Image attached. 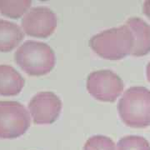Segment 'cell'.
<instances>
[{
    "label": "cell",
    "instance_id": "6da1fadb",
    "mask_svg": "<svg viewBox=\"0 0 150 150\" xmlns=\"http://www.w3.org/2000/svg\"><path fill=\"white\" fill-rule=\"evenodd\" d=\"M133 33L126 25L112 28L93 36L89 41L92 49L107 59H121L131 54L134 48Z\"/></svg>",
    "mask_w": 150,
    "mask_h": 150
},
{
    "label": "cell",
    "instance_id": "7a4b0ae2",
    "mask_svg": "<svg viewBox=\"0 0 150 150\" xmlns=\"http://www.w3.org/2000/svg\"><path fill=\"white\" fill-rule=\"evenodd\" d=\"M120 118L126 125L145 128L150 125V90L132 87L124 92L118 103Z\"/></svg>",
    "mask_w": 150,
    "mask_h": 150
},
{
    "label": "cell",
    "instance_id": "3957f363",
    "mask_svg": "<svg viewBox=\"0 0 150 150\" xmlns=\"http://www.w3.org/2000/svg\"><path fill=\"white\" fill-rule=\"evenodd\" d=\"M14 59L27 74L39 76L48 74L55 64V54L47 43L29 40L17 49Z\"/></svg>",
    "mask_w": 150,
    "mask_h": 150
},
{
    "label": "cell",
    "instance_id": "277c9868",
    "mask_svg": "<svg viewBox=\"0 0 150 150\" xmlns=\"http://www.w3.org/2000/svg\"><path fill=\"white\" fill-rule=\"evenodd\" d=\"M29 112L16 101H0V138L14 139L24 134L30 126Z\"/></svg>",
    "mask_w": 150,
    "mask_h": 150
},
{
    "label": "cell",
    "instance_id": "5b68a950",
    "mask_svg": "<svg viewBox=\"0 0 150 150\" xmlns=\"http://www.w3.org/2000/svg\"><path fill=\"white\" fill-rule=\"evenodd\" d=\"M124 84L120 77L110 70H98L88 75L87 88L95 98L113 102L123 92Z\"/></svg>",
    "mask_w": 150,
    "mask_h": 150
},
{
    "label": "cell",
    "instance_id": "8992f818",
    "mask_svg": "<svg viewBox=\"0 0 150 150\" xmlns=\"http://www.w3.org/2000/svg\"><path fill=\"white\" fill-rule=\"evenodd\" d=\"M57 17L53 11L46 7L33 8L22 19L23 31L33 37L47 38L57 27Z\"/></svg>",
    "mask_w": 150,
    "mask_h": 150
},
{
    "label": "cell",
    "instance_id": "52a82bcc",
    "mask_svg": "<svg viewBox=\"0 0 150 150\" xmlns=\"http://www.w3.org/2000/svg\"><path fill=\"white\" fill-rule=\"evenodd\" d=\"M62 102L52 92H41L33 97L28 103V110L34 123L48 124L59 118Z\"/></svg>",
    "mask_w": 150,
    "mask_h": 150
},
{
    "label": "cell",
    "instance_id": "ba28073f",
    "mask_svg": "<svg viewBox=\"0 0 150 150\" xmlns=\"http://www.w3.org/2000/svg\"><path fill=\"white\" fill-rule=\"evenodd\" d=\"M134 38L131 54L140 57L150 52V26L140 18H131L126 23Z\"/></svg>",
    "mask_w": 150,
    "mask_h": 150
},
{
    "label": "cell",
    "instance_id": "9c48e42d",
    "mask_svg": "<svg viewBox=\"0 0 150 150\" xmlns=\"http://www.w3.org/2000/svg\"><path fill=\"white\" fill-rule=\"evenodd\" d=\"M24 86L22 75L9 65H0V94L13 96L21 92Z\"/></svg>",
    "mask_w": 150,
    "mask_h": 150
},
{
    "label": "cell",
    "instance_id": "30bf717a",
    "mask_svg": "<svg viewBox=\"0 0 150 150\" xmlns=\"http://www.w3.org/2000/svg\"><path fill=\"white\" fill-rule=\"evenodd\" d=\"M24 33L21 28L13 22L0 19V51L8 52L18 45Z\"/></svg>",
    "mask_w": 150,
    "mask_h": 150
},
{
    "label": "cell",
    "instance_id": "8fae6325",
    "mask_svg": "<svg viewBox=\"0 0 150 150\" xmlns=\"http://www.w3.org/2000/svg\"><path fill=\"white\" fill-rule=\"evenodd\" d=\"M32 2L29 0H0V13L13 18L26 14Z\"/></svg>",
    "mask_w": 150,
    "mask_h": 150
},
{
    "label": "cell",
    "instance_id": "7c38bea8",
    "mask_svg": "<svg viewBox=\"0 0 150 150\" xmlns=\"http://www.w3.org/2000/svg\"><path fill=\"white\" fill-rule=\"evenodd\" d=\"M117 150H150V144L143 137L130 135L118 141Z\"/></svg>",
    "mask_w": 150,
    "mask_h": 150
},
{
    "label": "cell",
    "instance_id": "4fadbf2b",
    "mask_svg": "<svg viewBox=\"0 0 150 150\" xmlns=\"http://www.w3.org/2000/svg\"><path fill=\"white\" fill-rule=\"evenodd\" d=\"M83 150H117V148L111 139L106 136L96 135L88 139Z\"/></svg>",
    "mask_w": 150,
    "mask_h": 150
},
{
    "label": "cell",
    "instance_id": "5bb4252c",
    "mask_svg": "<svg viewBox=\"0 0 150 150\" xmlns=\"http://www.w3.org/2000/svg\"><path fill=\"white\" fill-rule=\"evenodd\" d=\"M144 13L150 18V0L145 1L144 4Z\"/></svg>",
    "mask_w": 150,
    "mask_h": 150
},
{
    "label": "cell",
    "instance_id": "9a60e30c",
    "mask_svg": "<svg viewBox=\"0 0 150 150\" xmlns=\"http://www.w3.org/2000/svg\"><path fill=\"white\" fill-rule=\"evenodd\" d=\"M147 77H148V79L150 82V62L149 63V64L147 66Z\"/></svg>",
    "mask_w": 150,
    "mask_h": 150
}]
</instances>
